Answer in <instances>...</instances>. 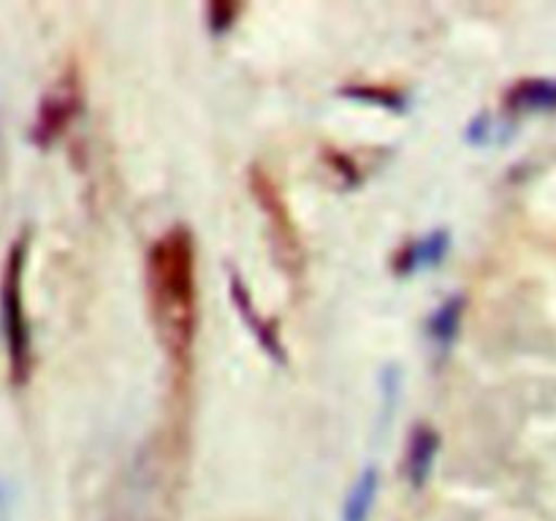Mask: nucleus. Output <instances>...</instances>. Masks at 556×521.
I'll use <instances>...</instances> for the list:
<instances>
[{
    "mask_svg": "<svg viewBox=\"0 0 556 521\" xmlns=\"http://www.w3.org/2000/svg\"><path fill=\"white\" fill-rule=\"evenodd\" d=\"M157 334L179 369L190 364L195 340V242L185 226L168 228L147 255Z\"/></svg>",
    "mask_w": 556,
    "mask_h": 521,
    "instance_id": "obj_1",
    "label": "nucleus"
},
{
    "mask_svg": "<svg viewBox=\"0 0 556 521\" xmlns=\"http://www.w3.org/2000/svg\"><path fill=\"white\" fill-rule=\"evenodd\" d=\"M25 264L27 237H20L11 244L9 255H5L3 275H0V329H3L9 374L14 385H25L33 369V340L25 313V288H22Z\"/></svg>",
    "mask_w": 556,
    "mask_h": 521,
    "instance_id": "obj_2",
    "label": "nucleus"
},
{
    "mask_svg": "<svg viewBox=\"0 0 556 521\" xmlns=\"http://www.w3.org/2000/svg\"><path fill=\"white\" fill-rule=\"evenodd\" d=\"M81 112V81L79 71L68 68L47 92H43L41 103H38L36 123H33L30 139L38 147H49L54 139L68 130L76 114Z\"/></svg>",
    "mask_w": 556,
    "mask_h": 521,
    "instance_id": "obj_3",
    "label": "nucleus"
},
{
    "mask_svg": "<svg viewBox=\"0 0 556 521\" xmlns=\"http://www.w3.org/2000/svg\"><path fill=\"white\" fill-rule=\"evenodd\" d=\"M250 190H253L255 201H258L261 209L269 215L271 223V237H275L277 247H280V260L288 271L302 269V247H299V233L293 226L291 215H288L286 204H282V195L277 190V185L271 182L269 174H264L261 168L250 171Z\"/></svg>",
    "mask_w": 556,
    "mask_h": 521,
    "instance_id": "obj_4",
    "label": "nucleus"
},
{
    "mask_svg": "<svg viewBox=\"0 0 556 521\" xmlns=\"http://www.w3.org/2000/svg\"><path fill=\"white\" fill-rule=\"evenodd\" d=\"M228 293H231L233 307H237V313L242 315L244 323L250 326V331H253V336L258 340V345L264 347L266 356L275 358L277 364H288L286 345H282V340H280V334H277L275 323H271V320H266L264 315L255 309L253 296H250L248 285H244V280L239 277V271H233V269H228Z\"/></svg>",
    "mask_w": 556,
    "mask_h": 521,
    "instance_id": "obj_5",
    "label": "nucleus"
},
{
    "mask_svg": "<svg viewBox=\"0 0 556 521\" xmlns=\"http://www.w3.org/2000/svg\"><path fill=\"white\" fill-rule=\"evenodd\" d=\"M451 250V231L448 228H434V231L424 233V237L405 242L394 255V269L396 277H413L418 271L438 269L445 260Z\"/></svg>",
    "mask_w": 556,
    "mask_h": 521,
    "instance_id": "obj_6",
    "label": "nucleus"
},
{
    "mask_svg": "<svg viewBox=\"0 0 556 521\" xmlns=\"http://www.w3.org/2000/svg\"><path fill=\"white\" fill-rule=\"evenodd\" d=\"M440 454V432L429 423H416L407 440L405 450V475L410 486H427L429 475L434 470V459Z\"/></svg>",
    "mask_w": 556,
    "mask_h": 521,
    "instance_id": "obj_7",
    "label": "nucleus"
},
{
    "mask_svg": "<svg viewBox=\"0 0 556 521\" xmlns=\"http://www.w3.org/2000/svg\"><path fill=\"white\" fill-rule=\"evenodd\" d=\"M505 109L525 114L556 112V79L532 76V79L516 81V85L505 92Z\"/></svg>",
    "mask_w": 556,
    "mask_h": 521,
    "instance_id": "obj_8",
    "label": "nucleus"
},
{
    "mask_svg": "<svg viewBox=\"0 0 556 521\" xmlns=\"http://www.w3.org/2000/svg\"><path fill=\"white\" fill-rule=\"evenodd\" d=\"M380 492V470L375 465H367L358 478L353 481L345 503H342V521H369L375 503Z\"/></svg>",
    "mask_w": 556,
    "mask_h": 521,
    "instance_id": "obj_9",
    "label": "nucleus"
},
{
    "mask_svg": "<svg viewBox=\"0 0 556 521\" xmlns=\"http://www.w3.org/2000/svg\"><path fill=\"white\" fill-rule=\"evenodd\" d=\"M465 307H467L465 293H454V296L445 298V302L429 315V323H427L429 340H432L440 351H448V347L456 342V336H459Z\"/></svg>",
    "mask_w": 556,
    "mask_h": 521,
    "instance_id": "obj_10",
    "label": "nucleus"
},
{
    "mask_svg": "<svg viewBox=\"0 0 556 521\" xmlns=\"http://www.w3.org/2000/svg\"><path fill=\"white\" fill-rule=\"evenodd\" d=\"M340 96L353 98V101L362 103H375V106H383L389 112L402 114L407 109V98L400 90H391V87H375V85H348L342 87Z\"/></svg>",
    "mask_w": 556,
    "mask_h": 521,
    "instance_id": "obj_11",
    "label": "nucleus"
},
{
    "mask_svg": "<svg viewBox=\"0 0 556 521\" xmlns=\"http://www.w3.org/2000/svg\"><path fill=\"white\" fill-rule=\"evenodd\" d=\"M206 20H210V30L215 36H223L226 30H231V25L237 22V5L233 3H212L206 9Z\"/></svg>",
    "mask_w": 556,
    "mask_h": 521,
    "instance_id": "obj_12",
    "label": "nucleus"
},
{
    "mask_svg": "<svg viewBox=\"0 0 556 521\" xmlns=\"http://www.w3.org/2000/svg\"><path fill=\"white\" fill-rule=\"evenodd\" d=\"M489 139H492V117L483 112V114H478V117L470 123V128H467V141L481 147V144H486Z\"/></svg>",
    "mask_w": 556,
    "mask_h": 521,
    "instance_id": "obj_13",
    "label": "nucleus"
},
{
    "mask_svg": "<svg viewBox=\"0 0 556 521\" xmlns=\"http://www.w3.org/2000/svg\"><path fill=\"white\" fill-rule=\"evenodd\" d=\"M0 521H14V497L9 483L0 481Z\"/></svg>",
    "mask_w": 556,
    "mask_h": 521,
    "instance_id": "obj_14",
    "label": "nucleus"
}]
</instances>
